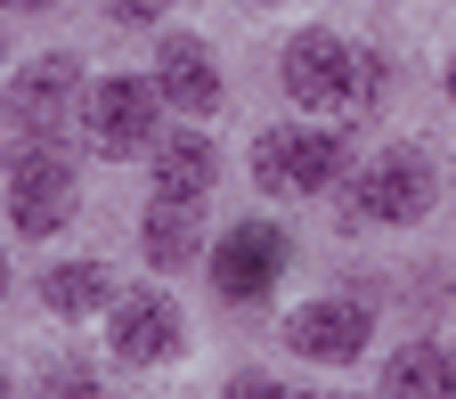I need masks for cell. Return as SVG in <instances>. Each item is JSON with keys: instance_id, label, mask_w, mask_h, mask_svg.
<instances>
[{"instance_id": "9", "label": "cell", "mask_w": 456, "mask_h": 399, "mask_svg": "<svg viewBox=\"0 0 456 399\" xmlns=\"http://www.w3.org/2000/svg\"><path fill=\"white\" fill-rule=\"evenodd\" d=\"M180 351V310H171L163 294H131V302H114V359H131V367H155Z\"/></svg>"}, {"instance_id": "15", "label": "cell", "mask_w": 456, "mask_h": 399, "mask_svg": "<svg viewBox=\"0 0 456 399\" xmlns=\"http://www.w3.org/2000/svg\"><path fill=\"white\" fill-rule=\"evenodd\" d=\"M41 399H98V383H90L82 367H57V375L41 383Z\"/></svg>"}, {"instance_id": "22", "label": "cell", "mask_w": 456, "mask_h": 399, "mask_svg": "<svg viewBox=\"0 0 456 399\" xmlns=\"http://www.w3.org/2000/svg\"><path fill=\"white\" fill-rule=\"evenodd\" d=\"M448 90H456V66H448Z\"/></svg>"}, {"instance_id": "18", "label": "cell", "mask_w": 456, "mask_h": 399, "mask_svg": "<svg viewBox=\"0 0 456 399\" xmlns=\"http://www.w3.org/2000/svg\"><path fill=\"white\" fill-rule=\"evenodd\" d=\"M448 399H456V359H448Z\"/></svg>"}, {"instance_id": "4", "label": "cell", "mask_w": 456, "mask_h": 399, "mask_svg": "<svg viewBox=\"0 0 456 399\" xmlns=\"http://www.w3.org/2000/svg\"><path fill=\"white\" fill-rule=\"evenodd\" d=\"M277 277H285V228H269V220H237L212 245V285L228 302H261Z\"/></svg>"}, {"instance_id": "12", "label": "cell", "mask_w": 456, "mask_h": 399, "mask_svg": "<svg viewBox=\"0 0 456 399\" xmlns=\"http://www.w3.org/2000/svg\"><path fill=\"white\" fill-rule=\"evenodd\" d=\"M106 294H114V277H106L98 261H66V269L41 277V302H49L57 318H90V310H106Z\"/></svg>"}, {"instance_id": "14", "label": "cell", "mask_w": 456, "mask_h": 399, "mask_svg": "<svg viewBox=\"0 0 456 399\" xmlns=\"http://www.w3.org/2000/svg\"><path fill=\"white\" fill-rule=\"evenodd\" d=\"M383 399H448V359L432 342H408V351L383 367Z\"/></svg>"}, {"instance_id": "7", "label": "cell", "mask_w": 456, "mask_h": 399, "mask_svg": "<svg viewBox=\"0 0 456 399\" xmlns=\"http://www.w3.org/2000/svg\"><path fill=\"white\" fill-rule=\"evenodd\" d=\"M74 90H82V66H74V57H33V66L9 82V123L25 139H49L74 114Z\"/></svg>"}, {"instance_id": "19", "label": "cell", "mask_w": 456, "mask_h": 399, "mask_svg": "<svg viewBox=\"0 0 456 399\" xmlns=\"http://www.w3.org/2000/svg\"><path fill=\"white\" fill-rule=\"evenodd\" d=\"M17 9H49V0H17Z\"/></svg>"}, {"instance_id": "11", "label": "cell", "mask_w": 456, "mask_h": 399, "mask_svg": "<svg viewBox=\"0 0 456 399\" xmlns=\"http://www.w3.org/2000/svg\"><path fill=\"white\" fill-rule=\"evenodd\" d=\"M212 171H220L212 139L180 131V139H163V147H155V196H180V204H204V188H212Z\"/></svg>"}, {"instance_id": "8", "label": "cell", "mask_w": 456, "mask_h": 399, "mask_svg": "<svg viewBox=\"0 0 456 399\" xmlns=\"http://www.w3.org/2000/svg\"><path fill=\"white\" fill-rule=\"evenodd\" d=\"M285 342H294L302 359H359L367 351V310L359 302H310V310H294L285 318Z\"/></svg>"}, {"instance_id": "5", "label": "cell", "mask_w": 456, "mask_h": 399, "mask_svg": "<svg viewBox=\"0 0 456 399\" xmlns=\"http://www.w3.org/2000/svg\"><path fill=\"white\" fill-rule=\"evenodd\" d=\"M155 106H163L155 82H139V74H106V82L90 90V139H98V155L155 147Z\"/></svg>"}, {"instance_id": "21", "label": "cell", "mask_w": 456, "mask_h": 399, "mask_svg": "<svg viewBox=\"0 0 456 399\" xmlns=\"http://www.w3.org/2000/svg\"><path fill=\"white\" fill-rule=\"evenodd\" d=\"M0 399H9V375H0Z\"/></svg>"}, {"instance_id": "16", "label": "cell", "mask_w": 456, "mask_h": 399, "mask_svg": "<svg viewBox=\"0 0 456 399\" xmlns=\"http://www.w3.org/2000/svg\"><path fill=\"white\" fill-rule=\"evenodd\" d=\"M228 399H294V391H277L269 375H237V383H228Z\"/></svg>"}, {"instance_id": "13", "label": "cell", "mask_w": 456, "mask_h": 399, "mask_svg": "<svg viewBox=\"0 0 456 399\" xmlns=\"http://www.w3.org/2000/svg\"><path fill=\"white\" fill-rule=\"evenodd\" d=\"M147 261H155V269H180V261H196V204H180V196H155V212H147Z\"/></svg>"}, {"instance_id": "2", "label": "cell", "mask_w": 456, "mask_h": 399, "mask_svg": "<svg viewBox=\"0 0 456 399\" xmlns=\"http://www.w3.org/2000/svg\"><path fill=\"white\" fill-rule=\"evenodd\" d=\"M285 90H294V106H310V114H351V106H367V90H359V49L334 41V33H302L294 49H285Z\"/></svg>"}, {"instance_id": "3", "label": "cell", "mask_w": 456, "mask_h": 399, "mask_svg": "<svg viewBox=\"0 0 456 399\" xmlns=\"http://www.w3.org/2000/svg\"><path fill=\"white\" fill-rule=\"evenodd\" d=\"M342 163H351V155H342L334 131H261V147H253L261 188H277V196H318V188H334Z\"/></svg>"}, {"instance_id": "1", "label": "cell", "mask_w": 456, "mask_h": 399, "mask_svg": "<svg viewBox=\"0 0 456 399\" xmlns=\"http://www.w3.org/2000/svg\"><path fill=\"white\" fill-rule=\"evenodd\" d=\"M9 212H17L25 237H57V228L74 220V163L49 139H25L9 155Z\"/></svg>"}, {"instance_id": "10", "label": "cell", "mask_w": 456, "mask_h": 399, "mask_svg": "<svg viewBox=\"0 0 456 399\" xmlns=\"http://www.w3.org/2000/svg\"><path fill=\"white\" fill-rule=\"evenodd\" d=\"M155 90L180 106V114H212V106H220V66H212V49H204V41H163Z\"/></svg>"}, {"instance_id": "6", "label": "cell", "mask_w": 456, "mask_h": 399, "mask_svg": "<svg viewBox=\"0 0 456 399\" xmlns=\"http://www.w3.org/2000/svg\"><path fill=\"white\" fill-rule=\"evenodd\" d=\"M351 204H359V220H424V212H432V163H424L416 147L375 155Z\"/></svg>"}, {"instance_id": "17", "label": "cell", "mask_w": 456, "mask_h": 399, "mask_svg": "<svg viewBox=\"0 0 456 399\" xmlns=\"http://www.w3.org/2000/svg\"><path fill=\"white\" fill-rule=\"evenodd\" d=\"M114 17H131V25H147V17H163V0H106Z\"/></svg>"}, {"instance_id": "20", "label": "cell", "mask_w": 456, "mask_h": 399, "mask_svg": "<svg viewBox=\"0 0 456 399\" xmlns=\"http://www.w3.org/2000/svg\"><path fill=\"white\" fill-rule=\"evenodd\" d=\"M0 285H9V261H0Z\"/></svg>"}]
</instances>
